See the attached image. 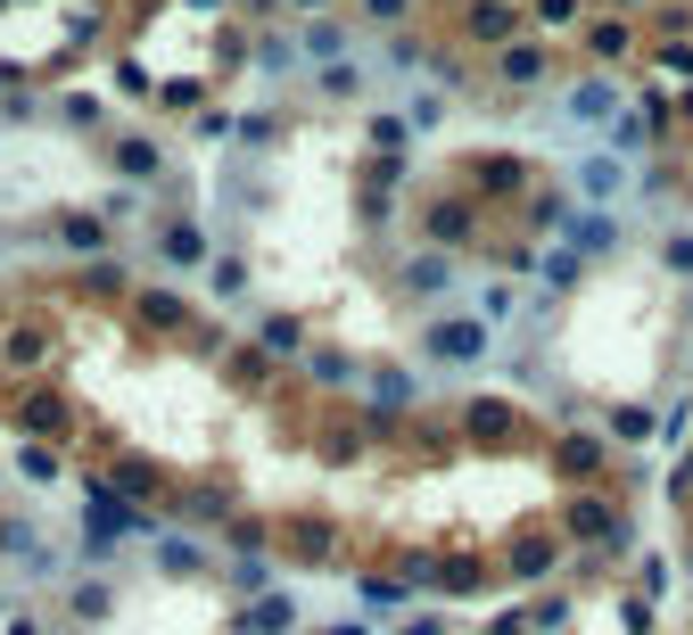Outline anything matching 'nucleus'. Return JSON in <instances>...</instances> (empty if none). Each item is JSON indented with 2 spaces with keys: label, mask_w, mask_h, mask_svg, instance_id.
I'll list each match as a JSON object with an SVG mask.
<instances>
[{
  "label": "nucleus",
  "mask_w": 693,
  "mask_h": 635,
  "mask_svg": "<svg viewBox=\"0 0 693 635\" xmlns=\"http://www.w3.org/2000/svg\"><path fill=\"white\" fill-rule=\"evenodd\" d=\"M116 166L141 182V173H157V149H150V141H124V149H116Z\"/></svg>",
  "instance_id": "nucleus-4"
},
{
  "label": "nucleus",
  "mask_w": 693,
  "mask_h": 635,
  "mask_svg": "<svg viewBox=\"0 0 693 635\" xmlns=\"http://www.w3.org/2000/svg\"><path fill=\"white\" fill-rule=\"evenodd\" d=\"M75 619H108V586H75Z\"/></svg>",
  "instance_id": "nucleus-6"
},
{
  "label": "nucleus",
  "mask_w": 693,
  "mask_h": 635,
  "mask_svg": "<svg viewBox=\"0 0 693 635\" xmlns=\"http://www.w3.org/2000/svg\"><path fill=\"white\" fill-rule=\"evenodd\" d=\"M0 92H17V67H0Z\"/></svg>",
  "instance_id": "nucleus-8"
},
{
  "label": "nucleus",
  "mask_w": 693,
  "mask_h": 635,
  "mask_svg": "<svg viewBox=\"0 0 693 635\" xmlns=\"http://www.w3.org/2000/svg\"><path fill=\"white\" fill-rule=\"evenodd\" d=\"M41 356H50V347H41V331H25V322L0 338V372H41Z\"/></svg>",
  "instance_id": "nucleus-2"
},
{
  "label": "nucleus",
  "mask_w": 693,
  "mask_h": 635,
  "mask_svg": "<svg viewBox=\"0 0 693 635\" xmlns=\"http://www.w3.org/2000/svg\"><path fill=\"white\" fill-rule=\"evenodd\" d=\"M9 635H50V627H41V619H25V611H17V619H9Z\"/></svg>",
  "instance_id": "nucleus-7"
},
{
  "label": "nucleus",
  "mask_w": 693,
  "mask_h": 635,
  "mask_svg": "<svg viewBox=\"0 0 693 635\" xmlns=\"http://www.w3.org/2000/svg\"><path fill=\"white\" fill-rule=\"evenodd\" d=\"M58 240L75 248V256H92V248H108V231H99V215H67V224H58Z\"/></svg>",
  "instance_id": "nucleus-3"
},
{
  "label": "nucleus",
  "mask_w": 693,
  "mask_h": 635,
  "mask_svg": "<svg viewBox=\"0 0 693 635\" xmlns=\"http://www.w3.org/2000/svg\"><path fill=\"white\" fill-rule=\"evenodd\" d=\"M17 421H25L34 438H67V421H75V412H67V396H50V388H25Z\"/></svg>",
  "instance_id": "nucleus-1"
},
{
  "label": "nucleus",
  "mask_w": 693,
  "mask_h": 635,
  "mask_svg": "<svg viewBox=\"0 0 693 635\" xmlns=\"http://www.w3.org/2000/svg\"><path fill=\"white\" fill-rule=\"evenodd\" d=\"M17 470H25V479H58V454H50V446H25Z\"/></svg>",
  "instance_id": "nucleus-5"
}]
</instances>
